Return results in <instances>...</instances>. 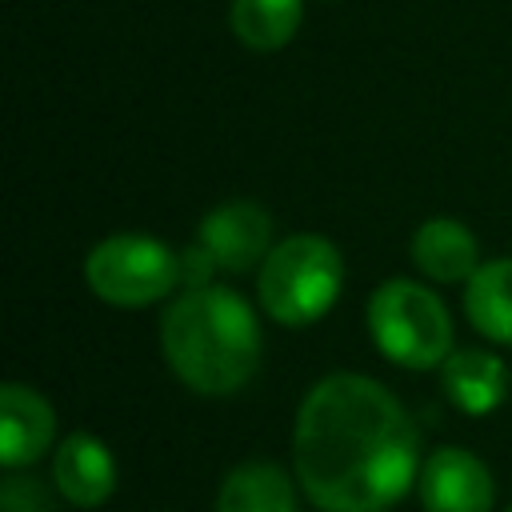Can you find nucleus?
<instances>
[{"label": "nucleus", "instance_id": "1", "mask_svg": "<svg viewBox=\"0 0 512 512\" xmlns=\"http://www.w3.org/2000/svg\"><path fill=\"white\" fill-rule=\"evenodd\" d=\"M292 468L324 512H388L420 476V436L384 384L336 372L312 384L296 412Z\"/></svg>", "mask_w": 512, "mask_h": 512}, {"label": "nucleus", "instance_id": "2", "mask_svg": "<svg viewBox=\"0 0 512 512\" xmlns=\"http://www.w3.org/2000/svg\"><path fill=\"white\" fill-rule=\"evenodd\" d=\"M160 348L192 392L228 396L260 364V324L248 300L224 284L184 288L160 320Z\"/></svg>", "mask_w": 512, "mask_h": 512}, {"label": "nucleus", "instance_id": "3", "mask_svg": "<svg viewBox=\"0 0 512 512\" xmlns=\"http://www.w3.org/2000/svg\"><path fill=\"white\" fill-rule=\"evenodd\" d=\"M344 288V256L328 236L296 232L264 256L256 272L260 308L288 328H304L332 312Z\"/></svg>", "mask_w": 512, "mask_h": 512}, {"label": "nucleus", "instance_id": "4", "mask_svg": "<svg viewBox=\"0 0 512 512\" xmlns=\"http://www.w3.org/2000/svg\"><path fill=\"white\" fill-rule=\"evenodd\" d=\"M372 344L400 368H440L452 352V316L416 280H384L368 300Z\"/></svg>", "mask_w": 512, "mask_h": 512}, {"label": "nucleus", "instance_id": "5", "mask_svg": "<svg viewBox=\"0 0 512 512\" xmlns=\"http://www.w3.org/2000/svg\"><path fill=\"white\" fill-rule=\"evenodd\" d=\"M84 280L112 308H148L180 284V252L144 232H116L84 256Z\"/></svg>", "mask_w": 512, "mask_h": 512}, {"label": "nucleus", "instance_id": "6", "mask_svg": "<svg viewBox=\"0 0 512 512\" xmlns=\"http://www.w3.org/2000/svg\"><path fill=\"white\" fill-rule=\"evenodd\" d=\"M424 512H492L496 480L488 464L468 448H436L416 476Z\"/></svg>", "mask_w": 512, "mask_h": 512}, {"label": "nucleus", "instance_id": "7", "mask_svg": "<svg viewBox=\"0 0 512 512\" xmlns=\"http://www.w3.org/2000/svg\"><path fill=\"white\" fill-rule=\"evenodd\" d=\"M196 240L212 252L216 268L248 272L256 264H264V256L272 252V216L252 200H232V204L212 208L200 220Z\"/></svg>", "mask_w": 512, "mask_h": 512}, {"label": "nucleus", "instance_id": "8", "mask_svg": "<svg viewBox=\"0 0 512 512\" xmlns=\"http://www.w3.org/2000/svg\"><path fill=\"white\" fill-rule=\"evenodd\" d=\"M56 412L52 404L28 384L0 388V460L4 468H28L52 448Z\"/></svg>", "mask_w": 512, "mask_h": 512}, {"label": "nucleus", "instance_id": "9", "mask_svg": "<svg viewBox=\"0 0 512 512\" xmlns=\"http://www.w3.org/2000/svg\"><path fill=\"white\" fill-rule=\"evenodd\" d=\"M52 480L76 508H100L116 492V460L92 432H68L52 456Z\"/></svg>", "mask_w": 512, "mask_h": 512}, {"label": "nucleus", "instance_id": "10", "mask_svg": "<svg viewBox=\"0 0 512 512\" xmlns=\"http://www.w3.org/2000/svg\"><path fill=\"white\" fill-rule=\"evenodd\" d=\"M412 260L428 280L460 284V280H472V272L480 268V244L472 228H464L460 220L432 216L412 236Z\"/></svg>", "mask_w": 512, "mask_h": 512}, {"label": "nucleus", "instance_id": "11", "mask_svg": "<svg viewBox=\"0 0 512 512\" xmlns=\"http://www.w3.org/2000/svg\"><path fill=\"white\" fill-rule=\"evenodd\" d=\"M440 384L448 400L468 416H488L508 396V372L496 352L484 348H456L440 364Z\"/></svg>", "mask_w": 512, "mask_h": 512}, {"label": "nucleus", "instance_id": "12", "mask_svg": "<svg viewBox=\"0 0 512 512\" xmlns=\"http://www.w3.org/2000/svg\"><path fill=\"white\" fill-rule=\"evenodd\" d=\"M216 512H296V484L272 460H244L224 476Z\"/></svg>", "mask_w": 512, "mask_h": 512}, {"label": "nucleus", "instance_id": "13", "mask_svg": "<svg viewBox=\"0 0 512 512\" xmlns=\"http://www.w3.org/2000/svg\"><path fill=\"white\" fill-rule=\"evenodd\" d=\"M464 312L480 336L512 344V256L488 260L464 280Z\"/></svg>", "mask_w": 512, "mask_h": 512}, {"label": "nucleus", "instance_id": "14", "mask_svg": "<svg viewBox=\"0 0 512 512\" xmlns=\"http://www.w3.org/2000/svg\"><path fill=\"white\" fill-rule=\"evenodd\" d=\"M304 20V0H232V32L252 52L284 48Z\"/></svg>", "mask_w": 512, "mask_h": 512}, {"label": "nucleus", "instance_id": "15", "mask_svg": "<svg viewBox=\"0 0 512 512\" xmlns=\"http://www.w3.org/2000/svg\"><path fill=\"white\" fill-rule=\"evenodd\" d=\"M504 512H512V508H504Z\"/></svg>", "mask_w": 512, "mask_h": 512}]
</instances>
